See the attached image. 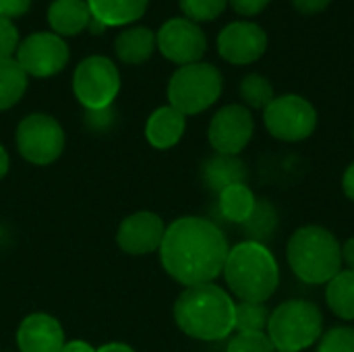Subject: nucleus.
Masks as SVG:
<instances>
[{
	"label": "nucleus",
	"mask_w": 354,
	"mask_h": 352,
	"mask_svg": "<svg viewBox=\"0 0 354 352\" xmlns=\"http://www.w3.org/2000/svg\"><path fill=\"white\" fill-rule=\"evenodd\" d=\"M228 251V241L214 222L185 216L166 228L160 259L164 270L189 288L212 284L224 272Z\"/></svg>",
	"instance_id": "nucleus-1"
},
{
	"label": "nucleus",
	"mask_w": 354,
	"mask_h": 352,
	"mask_svg": "<svg viewBox=\"0 0 354 352\" xmlns=\"http://www.w3.org/2000/svg\"><path fill=\"white\" fill-rule=\"evenodd\" d=\"M234 301L216 284L189 286L174 303V322L189 338L216 342L234 330Z\"/></svg>",
	"instance_id": "nucleus-2"
},
{
	"label": "nucleus",
	"mask_w": 354,
	"mask_h": 352,
	"mask_svg": "<svg viewBox=\"0 0 354 352\" xmlns=\"http://www.w3.org/2000/svg\"><path fill=\"white\" fill-rule=\"evenodd\" d=\"M224 278L232 295L249 303H266L280 284V268L274 253L257 241H245L228 251Z\"/></svg>",
	"instance_id": "nucleus-3"
},
{
	"label": "nucleus",
	"mask_w": 354,
	"mask_h": 352,
	"mask_svg": "<svg viewBox=\"0 0 354 352\" xmlns=\"http://www.w3.org/2000/svg\"><path fill=\"white\" fill-rule=\"evenodd\" d=\"M286 259L301 282L328 284L342 268V247L328 228L303 226L290 237Z\"/></svg>",
	"instance_id": "nucleus-4"
},
{
	"label": "nucleus",
	"mask_w": 354,
	"mask_h": 352,
	"mask_svg": "<svg viewBox=\"0 0 354 352\" xmlns=\"http://www.w3.org/2000/svg\"><path fill=\"white\" fill-rule=\"evenodd\" d=\"M266 334L276 351L301 352L319 342L324 334V315L319 307L309 301H286L270 313Z\"/></svg>",
	"instance_id": "nucleus-5"
},
{
	"label": "nucleus",
	"mask_w": 354,
	"mask_h": 352,
	"mask_svg": "<svg viewBox=\"0 0 354 352\" xmlns=\"http://www.w3.org/2000/svg\"><path fill=\"white\" fill-rule=\"evenodd\" d=\"M222 93V73L209 62L180 66L168 83V102L185 116L199 114L214 106Z\"/></svg>",
	"instance_id": "nucleus-6"
},
{
	"label": "nucleus",
	"mask_w": 354,
	"mask_h": 352,
	"mask_svg": "<svg viewBox=\"0 0 354 352\" xmlns=\"http://www.w3.org/2000/svg\"><path fill=\"white\" fill-rule=\"evenodd\" d=\"M75 98L87 112L106 110L120 91V73L106 56H87L79 62L73 75Z\"/></svg>",
	"instance_id": "nucleus-7"
},
{
	"label": "nucleus",
	"mask_w": 354,
	"mask_h": 352,
	"mask_svg": "<svg viewBox=\"0 0 354 352\" xmlns=\"http://www.w3.org/2000/svg\"><path fill=\"white\" fill-rule=\"evenodd\" d=\"M263 122L274 139L297 143L313 135L317 127V112L309 100L290 93L274 98L266 106Z\"/></svg>",
	"instance_id": "nucleus-8"
},
{
	"label": "nucleus",
	"mask_w": 354,
	"mask_h": 352,
	"mask_svg": "<svg viewBox=\"0 0 354 352\" xmlns=\"http://www.w3.org/2000/svg\"><path fill=\"white\" fill-rule=\"evenodd\" d=\"M15 141L23 160L35 166H48L60 158L66 139L56 118L48 114H29L19 122Z\"/></svg>",
	"instance_id": "nucleus-9"
},
{
	"label": "nucleus",
	"mask_w": 354,
	"mask_h": 352,
	"mask_svg": "<svg viewBox=\"0 0 354 352\" xmlns=\"http://www.w3.org/2000/svg\"><path fill=\"white\" fill-rule=\"evenodd\" d=\"M66 41L50 31H39L25 37L17 50V62L27 73V77L48 79L58 75L68 62Z\"/></svg>",
	"instance_id": "nucleus-10"
},
{
	"label": "nucleus",
	"mask_w": 354,
	"mask_h": 352,
	"mask_svg": "<svg viewBox=\"0 0 354 352\" xmlns=\"http://www.w3.org/2000/svg\"><path fill=\"white\" fill-rule=\"evenodd\" d=\"M156 46L170 62L185 66L203 58L207 50V39L197 23L176 17L160 27L156 35Z\"/></svg>",
	"instance_id": "nucleus-11"
},
{
	"label": "nucleus",
	"mask_w": 354,
	"mask_h": 352,
	"mask_svg": "<svg viewBox=\"0 0 354 352\" xmlns=\"http://www.w3.org/2000/svg\"><path fill=\"white\" fill-rule=\"evenodd\" d=\"M253 114L241 104H230L220 108L207 129V139L212 147L222 156H239L253 137Z\"/></svg>",
	"instance_id": "nucleus-12"
},
{
	"label": "nucleus",
	"mask_w": 354,
	"mask_h": 352,
	"mask_svg": "<svg viewBox=\"0 0 354 352\" xmlns=\"http://www.w3.org/2000/svg\"><path fill=\"white\" fill-rule=\"evenodd\" d=\"M268 48L266 31L249 21L226 25L218 35V52L232 64H251L263 56Z\"/></svg>",
	"instance_id": "nucleus-13"
},
{
	"label": "nucleus",
	"mask_w": 354,
	"mask_h": 352,
	"mask_svg": "<svg viewBox=\"0 0 354 352\" xmlns=\"http://www.w3.org/2000/svg\"><path fill=\"white\" fill-rule=\"evenodd\" d=\"M164 232L166 226L158 214L137 212L120 222L116 232V243L129 255H147L160 251Z\"/></svg>",
	"instance_id": "nucleus-14"
},
{
	"label": "nucleus",
	"mask_w": 354,
	"mask_h": 352,
	"mask_svg": "<svg viewBox=\"0 0 354 352\" xmlns=\"http://www.w3.org/2000/svg\"><path fill=\"white\" fill-rule=\"evenodd\" d=\"M64 344L62 326L48 313L27 315L17 330V346L21 352H60Z\"/></svg>",
	"instance_id": "nucleus-15"
},
{
	"label": "nucleus",
	"mask_w": 354,
	"mask_h": 352,
	"mask_svg": "<svg viewBox=\"0 0 354 352\" xmlns=\"http://www.w3.org/2000/svg\"><path fill=\"white\" fill-rule=\"evenodd\" d=\"M187 129V116L172 106L158 108L145 122V139L156 149L174 147Z\"/></svg>",
	"instance_id": "nucleus-16"
},
{
	"label": "nucleus",
	"mask_w": 354,
	"mask_h": 352,
	"mask_svg": "<svg viewBox=\"0 0 354 352\" xmlns=\"http://www.w3.org/2000/svg\"><path fill=\"white\" fill-rule=\"evenodd\" d=\"M89 21L87 0H54L48 6V23L56 35H77L87 29Z\"/></svg>",
	"instance_id": "nucleus-17"
},
{
	"label": "nucleus",
	"mask_w": 354,
	"mask_h": 352,
	"mask_svg": "<svg viewBox=\"0 0 354 352\" xmlns=\"http://www.w3.org/2000/svg\"><path fill=\"white\" fill-rule=\"evenodd\" d=\"M149 0H87L89 12L104 27H122L141 19Z\"/></svg>",
	"instance_id": "nucleus-18"
},
{
	"label": "nucleus",
	"mask_w": 354,
	"mask_h": 352,
	"mask_svg": "<svg viewBox=\"0 0 354 352\" xmlns=\"http://www.w3.org/2000/svg\"><path fill=\"white\" fill-rule=\"evenodd\" d=\"M153 50L156 33L147 27H129L114 39V52L127 64H141L149 60Z\"/></svg>",
	"instance_id": "nucleus-19"
},
{
	"label": "nucleus",
	"mask_w": 354,
	"mask_h": 352,
	"mask_svg": "<svg viewBox=\"0 0 354 352\" xmlns=\"http://www.w3.org/2000/svg\"><path fill=\"white\" fill-rule=\"evenodd\" d=\"M245 178H247V168L236 156L218 154L209 158L203 166V180L216 193L224 191L230 185L245 183Z\"/></svg>",
	"instance_id": "nucleus-20"
},
{
	"label": "nucleus",
	"mask_w": 354,
	"mask_h": 352,
	"mask_svg": "<svg viewBox=\"0 0 354 352\" xmlns=\"http://www.w3.org/2000/svg\"><path fill=\"white\" fill-rule=\"evenodd\" d=\"M218 205H220V214L228 222L245 224L251 218V214L255 212L257 197L245 183H239V185H230L218 193Z\"/></svg>",
	"instance_id": "nucleus-21"
},
{
	"label": "nucleus",
	"mask_w": 354,
	"mask_h": 352,
	"mask_svg": "<svg viewBox=\"0 0 354 352\" xmlns=\"http://www.w3.org/2000/svg\"><path fill=\"white\" fill-rule=\"evenodd\" d=\"M326 301L334 315L344 322H354V272L340 270L326 288Z\"/></svg>",
	"instance_id": "nucleus-22"
},
{
	"label": "nucleus",
	"mask_w": 354,
	"mask_h": 352,
	"mask_svg": "<svg viewBox=\"0 0 354 352\" xmlns=\"http://www.w3.org/2000/svg\"><path fill=\"white\" fill-rule=\"evenodd\" d=\"M27 73L21 68L17 58L0 60V112L21 102L27 89Z\"/></svg>",
	"instance_id": "nucleus-23"
},
{
	"label": "nucleus",
	"mask_w": 354,
	"mask_h": 352,
	"mask_svg": "<svg viewBox=\"0 0 354 352\" xmlns=\"http://www.w3.org/2000/svg\"><path fill=\"white\" fill-rule=\"evenodd\" d=\"M247 234L251 237L249 241H257L261 243L263 239H268L276 226H278V216H276V207L268 201V199H257L255 212L251 214V218L243 224Z\"/></svg>",
	"instance_id": "nucleus-24"
},
{
	"label": "nucleus",
	"mask_w": 354,
	"mask_h": 352,
	"mask_svg": "<svg viewBox=\"0 0 354 352\" xmlns=\"http://www.w3.org/2000/svg\"><path fill=\"white\" fill-rule=\"evenodd\" d=\"M270 322V311L266 303L241 301L234 305V330L239 332H266Z\"/></svg>",
	"instance_id": "nucleus-25"
},
{
	"label": "nucleus",
	"mask_w": 354,
	"mask_h": 352,
	"mask_svg": "<svg viewBox=\"0 0 354 352\" xmlns=\"http://www.w3.org/2000/svg\"><path fill=\"white\" fill-rule=\"evenodd\" d=\"M239 91H241L243 102L251 108H263L266 110V106L274 100V85L266 77L255 75V73L247 75L241 81Z\"/></svg>",
	"instance_id": "nucleus-26"
},
{
	"label": "nucleus",
	"mask_w": 354,
	"mask_h": 352,
	"mask_svg": "<svg viewBox=\"0 0 354 352\" xmlns=\"http://www.w3.org/2000/svg\"><path fill=\"white\" fill-rule=\"evenodd\" d=\"M185 17L193 23L201 21H214L220 17L228 4V0H178Z\"/></svg>",
	"instance_id": "nucleus-27"
},
{
	"label": "nucleus",
	"mask_w": 354,
	"mask_h": 352,
	"mask_svg": "<svg viewBox=\"0 0 354 352\" xmlns=\"http://www.w3.org/2000/svg\"><path fill=\"white\" fill-rule=\"evenodd\" d=\"M226 352H276L266 332H239L226 346Z\"/></svg>",
	"instance_id": "nucleus-28"
},
{
	"label": "nucleus",
	"mask_w": 354,
	"mask_h": 352,
	"mask_svg": "<svg viewBox=\"0 0 354 352\" xmlns=\"http://www.w3.org/2000/svg\"><path fill=\"white\" fill-rule=\"evenodd\" d=\"M317 352H354V328L338 326L322 334Z\"/></svg>",
	"instance_id": "nucleus-29"
},
{
	"label": "nucleus",
	"mask_w": 354,
	"mask_h": 352,
	"mask_svg": "<svg viewBox=\"0 0 354 352\" xmlns=\"http://www.w3.org/2000/svg\"><path fill=\"white\" fill-rule=\"evenodd\" d=\"M19 31L12 21L0 17V60L12 58V54L19 50Z\"/></svg>",
	"instance_id": "nucleus-30"
},
{
	"label": "nucleus",
	"mask_w": 354,
	"mask_h": 352,
	"mask_svg": "<svg viewBox=\"0 0 354 352\" xmlns=\"http://www.w3.org/2000/svg\"><path fill=\"white\" fill-rule=\"evenodd\" d=\"M31 6V0H0V17L15 19L23 17Z\"/></svg>",
	"instance_id": "nucleus-31"
},
{
	"label": "nucleus",
	"mask_w": 354,
	"mask_h": 352,
	"mask_svg": "<svg viewBox=\"0 0 354 352\" xmlns=\"http://www.w3.org/2000/svg\"><path fill=\"white\" fill-rule=\"evenodd\" d=\"M232 4V8L239 12V15H245V17H251V15H257L261 12L270 0H228Z\"/></svg>",
	"instance_id": "nucleus-32"
},
{
	"label": "nucleus",
	"mask_w": 354,
	"mask_h": 352,
	"mask_svg": "<svg viewBox=\"0 0 354 352\" xmlns=\"http://www.w3.org/2000/svg\"><path fill=\"white\" fill-rule=\"evenodd\" d=\"M332 0H292L295 8L301 15H317L322 10H326L330 6Z\"/></svg>",
	"instance_id": "nucleus-33"
},
{
	"label": "nucleus",
	"mask_w": 354,
	"mask_h": 352,
	"mask_svg": "<svg viewBox=\"0 0 354 352\" xmlns=\"http://www.w3.org/2000/svg\"><path fill=\"white\" fill-rule=\"evenodd\" d=\"M342 187H344V193H346V197L354 201V162L346 168V172H344V178H342Z\"/></svg>",
	"instance_id": "nucleus-34"
},
{
	"label": "nucleus",
	"mask_w": 354,
	"mask_h": 352,
	"mask_svg": "<svg viewBox=\"0 0 354 352\" xmlns=\"http://www.w3.org/2000/svg\"><path fill=\"white\" fill-rule=\"evenodd\" d=\"M342 263H346L348 270H353L354 272V237L353 239H348V241L344 243V247H342Z\"/></svg>",
	"instance_id": "nucleus-35"
},
{
	"label": "nucleus",
	"mask_w": 354,
	"mask_h": 352,
	"mask_svg": "<svg viewBox=\"0 0 354 352\" xmlns=\"http://www.w3.org/2000/svg\"><path fill=\"white\" fill-rule=\"evenodd\" d=\"M60 352H97V351H95L91 344L83 342V340H73V342H66Z\"/></svg>",
	"instance_id": "nucleus-36"
},
{
	"label": "nucleus",
	"mask_w": 354,
	"mask_h": 352,
	"mask_svg": "<svg viewBox=\"0 0 354 352\" xmlns=\"http://www.w3.org/2000/svg\"><path fill=\"white\" fill-rule=\"evenodd\" d=\"M97 352H135L129 344H122V342H110L106 346H102Z\"/></svg>",
	"instance_id": "nucleus-37"
},
{
	"label": "nucleus",
	"mask_w": 354,
	"mask_h": 352,
	"mask_svg": "<svg viewBox=\"0 0 354 352\" xmlns=\"http://www.w3.org/2000/svg\"><path fill=\"white\" fill-rule=\"evenodd\" d=\"M8 166H10V160H8V154H6V149L0 145V180L6 176V172H8Z\"/></svg>",
	"instance_id": "nucleus-38"
},
{
	"label": "nucleus",
	"mask_w": 354,
	"mask_h": 352,
	"mask_svg": "<svg viewBox=\"0 0 354 352\" xmlns=\"http://www.w3.org/2000/svg\"><path fill=\"white\" fill-rule=\"evenodd\" d=\"M87 27H89V31H91V33H102V31L106 29V27H104L100 21H95L93 17H91V21H89V25H87Z\"/></svg>",
	"instance_id": "nucleus-39"
},
{
	"label": "nucleus",
	"mask_w": 354,
	"mask_h": 352,
	"mask_svg": "<svg viewBox=\"0 0 354 352\" xmlns=\"http://www.w3.org/2000/svg\"><path fill=\"white\" fill-rule=\"evenodd\" d=\"M276 352H290V351H276Z\"/></svg>",
	"instance_id": "nucleus-40"
}]
</instances>
